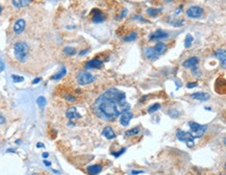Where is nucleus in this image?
Wrapping results in <instances>:
<instances>
[{"label": "nucleus", "instance_id": "1", "mask_svg": "<svg viewBox=\"0 0 226 175\" xmlns=\"http://www.w3.org/2000/svg\"><path fill=\"white\" fill-rule=\"evenodd\" d=\"M93 108L99 118L112 121L123 112L130 110V104L126 102V95L124 92L113 88L96 99Z\"/></svg>", "mask_w": 226, "mask_h": 175}, {"label": "nucleus", "instance_id": "2", "mask_svg": "<svg viewBox=\"0 0 226 175\" xmlns=\"http://www.w3.org/2000/svg\"><path fill=\"white\" fill-rule=\"evenodd\" d=\"M28 54H29V47L24 42H18L14 46V55L16 60L20 63H24L27 60Z\"/></svg>", "mask_w": 226, "mask_h": 175}, {"label": "nucleus", "instance_id": "3", "mask_svg": "<svg viewBox=\"0 0 226 175\" xmlns=\"http://www.w3.org/2000/svg\"><path fill=\"white\" fill-rule=\"evenodd\" d=\"M190 128H191V132L193 138H201L204 134V132L208 129V125H200L196 122H190Z\"/></svg>", "mask_w": 226, "mask_h": 175}, {"label": "nucleus", "instance_id": "4", "mask_svg": "<svg viewBox=\"0 0 226 175\" xmlns=\"http://www.w3.org/2000/svg\"><path fill=\"white\" fill-rule=\"evenodd\" d=\"M77 82H78L80 86H86L91 82H93L95 80V76L93 74H91L88 71H80V72L77 74Z\"/></svg>", "mask_w": 226, "mask_h": 175}, {"label": "nucleus", "instance_id": "5", "mask_svg": "<svg viewBox=\"0 0 226 175\" xmlns=\"http://www.w3.org/2000/svg\"><path fill=\"white\" fill-rule=\"evenodd\" d=\"M176 138L181 142H185L189 147H193V146H194V138H193L190 132L178 130L176 132Z\"/></svg>", "mask_w": 226, "mask_h": 175}, {"label": "nucleus", "instance_id": "6", "mask_svg": "<svg viewBox=\"0 0 226 175\" xmlns=\"http://www.w3.org/2000/svg\"><path fill=\"white\" fill-rule=\"evenodd\" d=\"M203 14V9L200 6H191V8L187 11V16L192 19H197L200 18Z\"/></svg>", "mask_w": 226, "mask_h": 175}, {"label": "nucleus", "instance_id": "7", "mask_svg": "<svg viewBox=\"0 0 226 175\" xmlns=\"http://www.w3.org/2000/svg\"><path fill=\"white\" fill-rule=\"evenodd\" d=\"M133 113L130 112V111H125V112H123L121 114V117H120V123H121V125H123V126H128L129 125V122H130V120L133 119Z\"/></svg>", "mask_w": 226, "mask_h": 175}, {"label": "nucleus", "instance_id": "8", "mask_svg": "<svg viewBox=\"0 0 226 175\" xmlns=\"http://www.w3.org/2000/svg\"><path fill=\"white\" fill-rule=\"evenodd\" d=\"M103 65V61L99 60V58H93V60L89 61L86 65V68L88 69H98V68H101Z\"/></svg>", "mask_w": 226, "mask_h": 175}, {"label": "nucleus", "instance_id": "9", "mask_svg": "<svg viewBox=\"0 0 226 175\" xmlns=\"http://www.w3.org/2000/svg\"><path fill=\"white\" fill-rule=\"evenodd\" d=\"M167 37H168V34L166 31H164L162 29H157L156 31H154L150 35V41H157V40L161 39H166Z\"/></svg>", "mask_w": 226, "mask_h": 175}, {"label": "nucleus", "instance_id": "10", "mask_svg": "<svg viewBox=\"0 0 226 175\" xmlns=\"http://www.w3.org/2000/svg\"><path fill=\"white\" fill-rule=\"evenodd\" d=\"M198 58L196 56H193V58H190L189 60L185 61L182 64V66L185 68H190V69H195L197 65H198Z\"/></svg>", "mask_w": 226, "mask_h": 175}, {"label": "nucleus", "instance_id": "11", "mask_svg": "<svg viewBox=\"0 0 226 175\" xmlns=\"http://www.w3.org/2000/svg\"><path fill=\"white\" fill-rule=\"evenodd\" d=\"M66 116H67V118L69 120H75V119H79V118H80V115H79L76 107H74V106L68 108L67 113H66Z\"/></svg>", "mask_w": 226, "mask_h": 175}, {"label": "nucleus", "instance_id": "12", "mask_svg": "<svg viewBox=\"0 0 226 175\" xmlns=\"http://www.w3.org/2000/svg\"><path fill=\"white\" fill-rule=\"evenodd\" d=\"M24 29H25V20H23V19H18V20L16 21L15 25H14V31H15L16 34H21V32H23Z\"/></svg>", "mask_w": 226, "mask_h": 175}, {"label": "nucleus", "instance_id": "13", "mask_svg": "<svg viewBox=\"0 0 226 175\" xmlns=\"http://www.w3.org/2000/svg\"><path fill=\"white\" fill-rule=\"evenodd\" d=\"M193 99H196L199 101H206L209 99V95L208 93H204V92H196V93L192 94L191 95Z\"/></svg>", "mask_w": 226, "mask_h": 175}, {"label": "nucleus", "instance_id": "14", "mask_svg": "<svg viewBox=\"0 0 226 175\" xmlns=\"http://www.w3.org/2000/svg\"><path fill=\"white\" fill-rule=\"evenodd\" d=\"M152 48H153V51H154V53L156 56L162 55V54L167 50V46L164 43H162V42H159V43L156 44V46L152 47Z\"/></svg>", "mask_w": 226, "mask_h": 175}, {"label": "nucleus", "instance_id": "15", "mask_svg": "<svg viewBox=\"0 0 226 175\" xmlns=\"http://www.w3.org/2000/svg\"><path fill=\"white\" fill-rule=\"evenodd\" d=\"M102 134H103V136H104L106 139H109V140H112V139L116 138V134H115L114 130H113V128L110 126L104 127V129H103Z\"/></svg>", "mask_w": 226, "mask_h": 175}, {"label": "nucleus", "instance_id": "16", "mask_svg": "<svg viewBox=\"0 0 226 175\" xmlns=\"http://www.w3.org/2000/svg\"><path fill=\"white\" fill-rule=\"evenodd\" d=\"M87 170L91 175H98L102 171V167L100 165H92V166H89L87 168Z\"/></svg>", "mask_w": 226, "mask_h": 175}, {"label": "nucleus", "instance_id": "17", "mask_svg": "<svg viewBox=\"0 0 226 175\" xmlns=\"http://www.w3.org/2000/svg\"><path fill=\"white\" fill-rule=\"evenodd\" d=\"M216 55L218 56V58L220 60L221 64H222V66L225 68V66H226V54H225V50H224V49H220V50H218L217 53H216Z\"/></svg>", "mask_w": 226, "mask_h": 175}, {"label": "nucleus", "instance_id": "18", "mask_svg": "<svg viewBox=\"0 0 226 175\" xmlns=\"http://www.w3.org/2000/svg\"><path fill=\"white\" fill-rule=\"evenodd\" d=\"M144 53H145V55H146V58H148L149 60H156L157 58V56L155 55V53H154V51H153V48L152 47H149V48H146L145 50H144Z\"/></svg>", "mask_w": 226, "mask_h": 175}, {"label": "nucleus", "instance_id": "19", "mask_svg": "<svg viewBox=\"0 0 226 175\" xmlns=\"http://www.w3.org/2000/svg\"><path fill=\"white\" fill-rule=\"evenodd\" d=\"M96 12H97V13L94 15L93 22L94 23H101V22H103V21H104V16L102 15V13H101L99 9H96Z\"/></svg>", "mask_w": 226, "mask_h": 175}, {"label": "nucleus", "instance_id": "20", "mask_svg": "<svg viewBox=\"0 0 226 175\" xmlns=\"http://www.w3.org/2000/svg\"><path fill=\"white\" fill-rule=\"evenodd\" d=\"M30 0H14L11 3L14 4V6H16V8H22V6H25L27 5V4L30 3Z\"/></svg>", "mask_w": 226, "mask_h": 175}, {"label": "nucleus", "instance_id": "21", "mask_svg": "<svg viewBox=\"0 0 226 175\" xmlns=\"http://www.w3.org/2000/svg\"><path fill=\"white\" fill-rule=\"evenodd\" d=\"M66 72H67V71H66V68H65V67H63L62 69H61L60 71H58L57 73H56V74H54L52 77H51V79H53V80H57V79L63 78V77L66 75Z\"/></svg>", "mask_w": 226, "mask_h": 175}, {"label": "nucleus", "instance_id": "22", "mask_svg": "<svg viewBox=\"0 0 226 175\" xmlns=\"http://www.w3.org/2000/svg\"><path fill=\"white\" fill-rule=\"evenodd\" d=\"M136 37H138V34H136V31H131L128 35H126V37L124 38V41H126V42L135 41V40L136 39Z\"/></svg>", "mask_w": 226, "mask_h": 175}, {"label": "nucleus", "instance_id": "23", "mask_svg": "<svg viewBox=\"0 0 226 175\" xmlns=\"http://www.w3.org/2000/svg\"><path fill=\"white\" fill-rule=\"evenodd\" d=\"M140 131H141V128L138 126V127H135V128H133V129L127 130L125 132V136H136V134H138Z\"/></svg>", "mask_w": 226, "mask_h": 175}, {"label": "nucleus", "instance_id": "24", "mask_svg": "<svg viewBox=\"0 0 226 175\" xmlns=\"http://www.w3.org/2000/svg\"><path fill=\"white\" fill-rule=\"evenodd\" d=\"M64 52L67 55H74L76 54V49L73 48V47H65L64 48Z\"/></svg>", "mask_w": 226, "mask_h": 175}, {"label": "nucleus", "instance_id": "25", "mask_svg": "<svg viewBox=\"0 0 226 175\" xmlns=\"http://www.w3.org/2000/svg\"><path fill=\"white\" fill-rule=\"evenodd\" d=\"M162 9L163 8H147V13L149 16H156L157 14L159 13V12H162Z\"/></svg>", "mask_w": 226, "mask_h": 175}, {"label": "nucleus", "instance_id": "26", "mask_svg": "<svg viewBox=\"0 0 226 175\" xmlns=\"http://www.w3.org/2000/svg\"><path fill=\"white\" fill-rule=\"evenodd\" d=\"M168 115L170 116L171 118H178L179 117V115H180V113L178 112L177 110H175V108H172V110H169L168 111Z\"/></svg>", "mask_w": 226, "mask_h": 175}, {"label": "nucleus", "instance_id": "27", "mask_svg": "<svg viewBox=\"0 0 226 175\" xmlns=\"http://www.w3.org/2000/svg\"><path fill=\"white\" fill-rule=\"evenodd\" d=\"M159 108H161V105H159V103H155V104H153L148 108V113H149V114H152V113H155L156 111H159Z\"/></svg>", "mask_w": 226, "mask_h": 175}, {"label": "nucleus", "instance_id": "28", "mask_svg": "<svg viewBox=\"0 0 226 175\" xmlns=\"http://www.w3.org/2000/svg\"><path fill=\"white\" fill-rule=\"evenodd\" d=\"M193 37L191 35H188L187 38H185V46L187 47H191V45H192V42H193Z\"/></svg>", "mask_w": 226, "mask_h": 175}, {"label": "nucleus", "instance_id": "29", "mask_svg": "<svg viewBox=\"0 0 226 175\" xmlns=\"http://www.w3.org/2000/svg\"><path fill=\"white\" fill-rule=\"evenodd\" d=\"M37 103H38V104H39V106H41V107H43V106L46 104V99L44 98L43 96H40L39 98L37 99Z\"/></svg>", "mask_w": 226, "mask_h": 175}, {"label": "nucleus", "instance_id": "30", "mask_svg": "<svg viewBox=\"0 0 226 175\" xmlns=\"http://www.w3.org/2000/svg\"><path fill=\"white\" fill-rule=\"evenodd\" d=\"M11 78H13L15 82H22L24 80L22 76H18V75H11Z\"/></svg>", "mask_w": 226, "mask_h": 175}, {"label": "nucleus", "instance_id": "31", "mask_svg": "<svg viewBox=\"0 0 226 175\" xmlns=\"http://www.w3.org/2000/svg\"><path fill=\"white\" fill-rule=\"evenodd\" d=\"M64 97H65V99H66V100L70 101V102H74V101L76 100V98H75L74 96L70 95V94H67V95H65Z\"/></svg>", "mask_w": 226, "mask_h": 175}, {"label": "nucleus", "instance_id": "32", "mask_svg": "<svg viewBox=\"0 0 226 175\" xmlns=\"http://www.w3.org/2000/svg\"><path fill=\"white\" fill-rule=\"evenodd\" d=\"M125 151H126V149H125V148H123V149H121L120 151H118V152H113V154H114L116 157H120V155H121L122 153L125 152Z\"/></svg>", "mask_w": 226, "mask_h": 175}, {"label": "nucleus", "instance_id": "33", "mask_svg": "<svg viewBox=\"0 0 226 175\" xmlns=\"http://www.w3.org/2000/svg\"><path fill=\"white\" fill-rule=\"evenodd\" d=\"M197 87V82H189V84H187V88H189V89H193V88H196Z\"/></svg>", "mask_w": 226, "mask_h": 175}, {"label": "nucleus", "instance_id": "34", "mask_svg": "<svg viewBox=\"0 0 226 175\" xmlns=\"http://www.w3.org/2000/svg\"><path fill=\"white\" fill-rule=\"evenodd\" d=\"M4 68H5V65H4L3 61L0 60V72H2V71L4 70Z\"/></svg>", "mask_w": 226, "mask_h": 175}, {"label": "nucleus", "instance_id": "35", "mask_svg": "<svg viewBox=\"0 0 226 175\" xmlns=\"http://www.w3.org/2000/svg\"><path fill=\"white\" fill-rule=\"evenodd\" d=\"M140 173H144V171H142V170H141V171H138V170H133V171H131V175H136V174H140Z\"/></svg>", "mask_w": 226, "mask_h": 175}, {"label": "nucleus", "instance_id": "36", "mask_svg": "<svg viewBox=\"0 0 226 175\" xmlns=\"http://www.w3.org/2000/svg\"><path fill=\"white\" fill-rule=\"evenodd\" d=\"M3 123H5V118H4L2 115H0V125L3 124Z\"/></svg>", "mask_w": 226, "mask_h": 175}, {"label": "nucleus", "instance_id": "37", "mask_svg": "<svg viewBox=\"0 0 226 175\" xmlns=\"http://www.w3.org/2000/svg\"><path fill=\"white\" fill-rule=\"evenodd\" d=\"M40 81H41V78H36L32 81V84H39Z\"/></svg>", "mask_w": 226, "mask_h": 175}, {"label": "nucleus", "instance_id": "38", "mask_svg": "<svg viewBox=\"0 0 226 175\" xmlns=\"http://www.w3.org/2000/svg\"><path fill=\"white\" fill-rule=\"evenodd\" d=\"M44 165H45V166H51V163L50 162H48V160H44Z\"/></svg>", "mask_w": 226, "mask_h": 175}, {"label": "nucleus", "instance_id": "39", "mask_svg": "<svg viewBox=\"0 0 226 175\" xmlns=\"http://www.w3.org/2000/svg\"><path fill=\"white\" fill-rule=\"evenodd\" d=\"M87 52H88V49H86V50H84V51H81L80 52V55H84Z\"/></svg>", "mask_w": 226, "mask_h": 175}, {"label": "nucleus", "instance_id": "40", "mask_svg": "<svg viewBox=\"0 0 226 175\" xmlns=\"http://www.w3.org/2000/svg\"><path fill=\"white\" fill-rule=\"evenodd\" d=\"M37 146H38V147H39V148L44 147V145H43V144H42V143H38V144H37Z\"/></svg>", "mask_w": 226, "mask_h": 175}, {"label": "nucleus", "instance_id": "41", "mask_svg": "<svg viewBox=\"0 0 226 175\" xmlns=\"http://www.w3.org/2000/svg\"><path fill=\"white\" fill-rule=\"evenodd\" d=\"M180 12H181V8H177V9H176V15H178V14H180Z\"/></svg>", "mask_w": 226, "mask_h": 175}, {"label": "nucleus", "instance_id": "42", "mask_svg": "<svg viewBox=\"0 0 226 175\" xmlns=\"http://www.w3.org/2000/svg\"><path fill=\"white\" fill-rule=\"evenodd\" d=\"M48 155H49V154H48V153H47V152H44V153H43V157H44V158L48 157Z\"/></svg>", "mask_w": 226, "mask_h": 175}, {"label": "nucleus", "instance_id": "43", "mask_svg": "<svg viewBox=\"0 0 226 175\" xmlns=\"http://www.w3.org/2000/svg\"><path fill=\"white\" fill-rule=\"evenodd\" d=\"M1 11H2V8H1V6H0V13H1Z\"/></svg>", "mask_w": 226, "mask_h": 175}, {"label": "nucleus", "instance_id": "44", "mask_svg": "<svg viewBox=\"0 0 226 175\" xmlns=\"http://www.w3.org/2000/svg\"><path fill=\"white\" fill-rule=\"evenodd\" d=\"M32 175H37V174H32Z\"/></svg>", "mask_w": 226, "mask_h": 175}]
</instances>
